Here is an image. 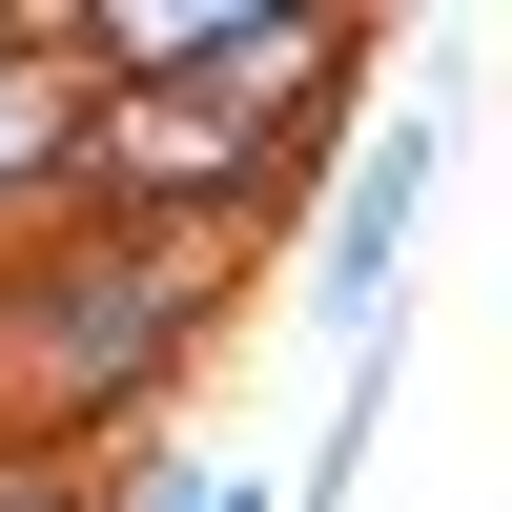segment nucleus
Here are the masks:
<instances>
[{"mask_svg": "<svg viewBox=\"0 0 512 512\" xmlns=\"http://www.w3.org/2000/svg\"><path fill=\"white\" fill-rule=\"evenodd\" d=\"M246 246H205V226H21L0 246V431L21 451H144L164 410H185V369L226 349V308H246Z\"/></svg>", "mask_w": 512, "mask_h": 512, "instance_id": "1", "label": "nucleus"}, {"mask_svg": "<svg viewBox=\"0 0 512 512\" xmlns=\"http://www.w3.org/2000/svg\"><path fill=\"white\" fill-rule=\"evenodd\" d=\"M431 185H451V123H328V164H308V328L328 349H390L410 328V226H431Z\"/></svg>", "mask_w": 512, "mask_h": 512, "instance_id": "2", "label": "nucleus"}, {"mask_svg": "<svg viewBox=\"0 0 512 512\" xmlns=\"http://www.w3.org/2000/svg\"><path fill=\"white\" fill-rule=\"evenodd\" d=\"M62 164H82V62L41 0H0V246L62 226Z\"/></svg>", "mask_w": 512, "mask_h": 512, "instance_id": "3", "label": "nucleus"}, {"mask_svg": "<svg viewBox=\"0 0 512 512\" xmlns=\"http://www.w3.org/2000/svg\"><path fill=\"white\" fill-rule=\"evenodd\" d=\"M82 512H267V472H246V451H185V431H144L123 472H82Z\"/></svg>", "mask_w": 512, "mask_h": 512, "instance_id": "4", "label": "nucleus"}, {"mask_svg": "<svg viewBox=\"0 0 512 512\" xmlns=\"http://www.w3.org/2000/svg\"><path fill=\"white\" fill-rule=\"evenodd\" d=\"M0 512H82V472H62V451H21V431H0Z\"/></svg>", "mask_w": 512, "mask_h": 512, "instance_id": "5", "label": "nucleus"}]
</instances>
